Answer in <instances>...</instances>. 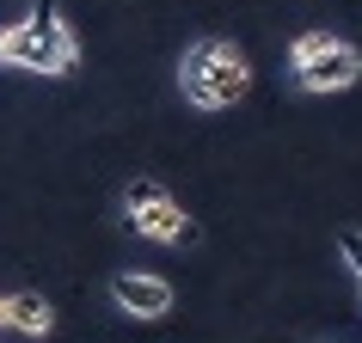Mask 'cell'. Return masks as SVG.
<instances>
[{
  "label": "cell",
  "instance_id": "7",
  "mask_svg": "<svg viewBox=\"0 0 362 343\" xmlns=\"http://www.w3.org/2000/svg\"><path fill=\"white\" fill-rule=\"evenodd\" d=\"M338 258L350 264V276H356V301H362V227H344L338 233Z\"/></svg>",
  "mask_w": 362,
  "mask_h": 343
},
{
  "label": "cell",
  "instance_id": "5",
  "mask_svg": "<svg viewBox=\"0 0 362 343\" xmlns=\"http://www.w3.org/2000/svg\"><path fill=\"white\" fill-rule=\"evenodd\" d=\"M111 301H117V313H129V319H141V325H153V319H166L172 313V282L166 276H148V270H123V276H111Z\"/></svg>",
  "mask_w": 362,
  "mask_h": 343
},
{
  "label": "cell",
  "instance_id": "8",
  "mask_svg": "<svg viewBox=\"0 0 362 343\" xmlns=\"http://www.w3.org/2000/svg\"><path fill=\"white\" fill-rule=\"evenodd\" d=\"M0 331H6V313H0Z\"/></svg>",
  "mask_w": 362,
  "mask_h": 343
},
{
  "label": "cell",
  "instance_id": "3",
  "mask_svg": "<svg viewBox=\"0 0 362 343\" xmlns=\"http://www.w3.org/2000/svg\"><path fill=\"white\" fill-rule=\"evenodd\" d=\"M288 74H295V86L313 92V98L350 92L362 80V49L344 43V37H332V31H301V37L288 43Z\"/></svg>",
  "mask_w": 362,
  "mask_h": 343
},
{
  "label": "cell",
  "instance_id": "4",
  "mask_svg": "<svg viewBox=\"0 0 362 343\" xmlns=\"http://www.w3.org/2000/svg\"><path fill=\"white\" fill-rule=\"evenodd\" d=\"M123 221H129L141 239H153V246H197V221L178 209L153 178H135L129 191H123Z\"/></svg>",
  "mask_w": 362,
  "mask_h": 343
},
{
  "label": "cell",
  "instance_id": "1",
  "mask_svg": "<svg viewBox=\"0 0 362 343\" xmlns=\"http://www.w3.org/2000/svg\"><path fill=\"white\" fill-rule=\"evenodd\" d=\"M0 68H31V74H49V80L80 68V37H74V25L62 19L56 0H37L19 25L0 31Z\"/></svg>",
  "mask_w": 362,
  "mask_h": 343
},
{
  "label": "cell",
  "instance_id": "6",
  "mask_svg": "<svg viewBox=\"0 0 362 343\" xmlns=\"http://www.w3.org/2000/svg\"><path fill=\"white\" fill-rule=\"evenodd\" d=\"M0 313H6V331H19V337H49L56 331V306L43 294H0Z\"/></svg>",
  "mask_w": 362,
  "mask_h": 343
},
{
  "label": "cell",
  "instance_id": "2",
  "mask_svg": "<svg viewBox=\"0 0 362 343\" xmlns=\"http://www.w3.org/2000/svg\"><path fill=\"white\" fill-rule=\"evenodd\" d=\"M178 86H185V98L197 111H228V104H240L252 92V61L228 37H197L185 49V61H178Z\"/></svg>",
  "mask_w": 362,
  "mask_h": 343
}]
</instances>
